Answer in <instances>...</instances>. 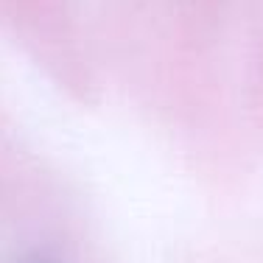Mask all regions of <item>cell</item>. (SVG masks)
<instances>
[{"instance_id":"cell-1","label":"cell","mask_w":263,"mask_h":263,"mask_svg":"<svg viewBox=\"0 0 263 263\" xmlns=\"http://www.w3.org/2000/svg\"><path fill=\"white\" fill-rule=\"evenodd\" d=\"M28 263H51V260H45V258H36V260H28Z\"/></svg>"}]
</instances>
